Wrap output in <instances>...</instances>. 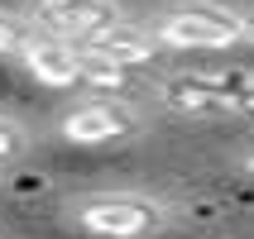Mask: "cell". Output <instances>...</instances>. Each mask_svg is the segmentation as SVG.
<instances>
[{
  "label": "cell",
  "instance_id": "obj_10",
  "mask_svg": "<svg viewBox=\"0 0 254 239\" xmlns=\"http://www.w3.org/2000/svg\"><path fill=\"white\" fill-rule=\"evenodd\" d=\"M10 48H19V34H14V24L0 14V53H10Z\"/></svg>",
  "mask_w": 254,
  "mask_h": 239
},
{
  "label": "cell",
  "instance_id": "obj_11",
  "mask_svg": "<svg viewBox=\"0 0 254 239\" xmlns=\"http://www.w3.org/2000/svg\"><path fill=\"white\" fill-rule=\"evenodd\" d=\"M235 115H254V82L245 86L240 96H235Z\"/></svg>",
  "mask_w": 254,
  "mask_h": 239
},
{
  "label": "cell",
  "instance_id": "obj_1",
  "mask_svg": "<svg viewBox=\"0 0 254 239\" xmlns=\"http://www.w3.org/2000/svg\"><path fill=\"white\" fill-rule=\"evenodd\" d=\"M158 43H168V48H230V43L250 39V19H235L230 10L221 5H178L158 19Z\"/></svg>",
  "mask_w": 254,
  "mask_h": 239
},
{
  "label": "cell",
  "instance_id": "obj_8",
  "mask_svg": "<svg viewBox=\"0 0 254 239\" xmlns=\"http://www.w3.org/2000/svg\"><path fill=\"white\" fill-rule=\"evenodd\" d=\"M82 86H91V91H129V67L125 62H111V57H101V53H86Z\"/></svg>",
  "mask_w": 254,
  "mask_h": 239
},
{
  "label": "cell",
  "instance_id": "obj_9",
  "mask_svg": "<svg viewBox=\"0 0 254 239\" xmlns=\"http://www.w3.org/2000/svg\"><path fill=\"white\" fill-rule=\"evenodd\" d=\"M10 153H19V129L0 120V158H10Z\"/></svg>",
  "mask_w": 254,
  "mask_h": 239
},
{
  "label": "cell",
  "instance_id": "obj_4",
  "mask_svg": "<svg viewBox=\"0 0 254 239\" xmlns=\"http://www.w3.org/2000/svg\"><path fill=\"white\" fill-rule=\"evenodd\" d=\"M129 129H134V110H129L125 100H86V105L67 110V120H63V139L82 143V148H96V143L125 139Z\"/></svg>",
  "mask_w": 254,
  "mask_h": 239
},
{
  "label": "cell",
  "instance_id": "obj_3",
  "mask_svg": "<svg viewBox=\"0 0 254 239\" xmlns=\"http://www.w3.org/2000/svg\"><path fill=\"white\" fill-rule=\"evenodd\" d=\"M24 72L34 77L39 86H53V91H67V86L82 82V43H72V39H58V34H48V39H29L24 48Z\"/></svg>",
  "mask_w": 254,
  "mask_h": 239
},
{
  "label": "cell",
  "instance_id": "obj_5",
  "mask_svg": "<svg viewBox=\"0 0 254 239\" xmlns=\"http://www.w3.org/2000/svg\"><path fill=\"white\" fill-rule=\"evenodd\" d=\"M34 19H39L48 34H58V39L82 43V39H91L101 24L120 19V14H115L111 0H34Z\"/></svg>",
  "mask_w": 254,
  "mask_h": 239
},
{
  "label": "cell",
  "instance_id": "obj_6",
  "mask_svg": "<svg viewBox=\"0 0 254 239\" xmlns=\"http://www.w3.org/2000/svg\"><path fill=\"white\" fill-rule=\"evenodd\" d=\"M163 100L178 115H235V96H230L216 72L201 77H168L163 82Z\"/></svg>",
  "mask_w": 254,
  "mask_h": 239
},
{
  "label": "cell",
  "instance_id": "obj_7",
  "mask_svg": "<svg viewBox=\"0 0 254 239\" xmlns=\"http://www.w3.org/2000/svg\"><path fill=\"white\" fill-rule=\"evenodd\" d=\"M82 53H101V57H111V62H125V67H144L154 57V39L144 29L125 24V19H111L91 39H82Z\"/></svg>",
  "mask_w": 254,
  "mask_h": 239
},
{
  "label": "cell",
  "instance_id": "obj_2",
  "mask_svg": "<svg viewBox=\"0 0 254 239\" xmlns=\"http://www.w3.org/2000/svg\"><path fill=\"white\" fill-rule=\"evenodd\" d=\"M72 215L96 239H149L154 230H163V211L139 196H91L72 206Z\"/></svg>",
  "mask_w": 254,
  "mask_h": 239
},
{
  "label": "cell",
  "instance_id": "obj_13",
  "mask_svg": "<svg viewBox=\"0 0 254 239\" xmlns=\"http://www.w3.org/2000/svg\"><path fill=\"white\" fill-rule=\"evenodd\" d=\"M250 168H254V158H250Z\"/></svg>",
  "mask_w": 254,
  "mask_h": 239
},
{
  "label": "cell",
  "instance_id": "obj_12",
  "mask_svg": "<svg viewBox=\"0 0 254 239\" xmlns=\"http://www.w3.org/2000/svg\"><path fill=\"white\" fill-rule=\"evenodd\" d=\"M250 39H254V19H250Z\"/></svg>",
  "mask_w": 254,
  "mask_h": 239
}]
</instances>
